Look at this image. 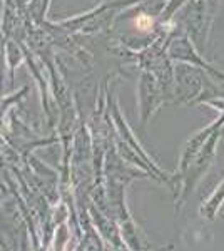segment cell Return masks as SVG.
<instances>
[{
  "label": "cell",
  "instance_id": "obj_2",
  "mask_svg": "<svg viewBox=\"0 0 224 251\" xmlns=\"http://www.w3.org/2000/svg\"><path fill=\"white\" fill-rule=\"evenodd\" d=\"M171 55H173L174 59H177V60H193L194 64H198V66H202V67L206 69V71H209L211 75H214V77L224 80V74L218 72L216 69H213L211 66H207L206 62H202L201 57H199L196 52H194L193 46H191L187 39H177L176 42L171 46Z\"/></svg>",
  "mask_w": 224,
  "mask_h": 251
},
{
  "label": "cell",
  "instance_id": "obj_4",
  "mask_svg": "<svg viewBox=\"0 0 224 251\" xmlns=\"http://www.w3.org/2000/svg\"><path fill=\"white\" fill-rule=\"evenodd\" d=\"M214 2H219V0H214Z\"/></svg>",
  "mask_w": 224,
  "mask_h": 251
},
{
  "label": "cell",
  "instance_id": "obj_1",
  "mask_svg": "<svg viewBox=\"0 0 224 251\" xmlns=\"http://www.w3.org/2000/svg\"><path fill=\"white\" fill-rule=\"evenodd\" d=\"M176 91L181 94V99L189 100L201 91V77L196 75V71H191L182 66H177L176 69Z\"/></svg>",
  "mask_w": 224,
  "mask_h": 251
},
{
  "label": "cell",
  "instance_id": "obj_3",
  "mask_svg": "<svg viewBox=\"0 0 224 251\" xmlns=\"http://www.w3.org/2000/svg\"><path fill=\"white\" fill-rule=\"evenodd\" d=\"M223 203H224V181L221 183V186L216 189V193L213 194V196H211V200L201 208V213L204 214L207 220H213V218L216 216V213L219 211V208H221Z\"/></svg>",
  "mask_w": 224,
  "mask_h": 251
}]
</instances>
